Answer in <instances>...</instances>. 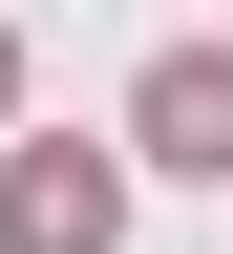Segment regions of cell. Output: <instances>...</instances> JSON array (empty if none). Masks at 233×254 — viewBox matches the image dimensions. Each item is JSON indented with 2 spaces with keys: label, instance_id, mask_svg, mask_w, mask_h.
<instances>
[{
  "label": "cell",
  "instance_id": "cell-1",
  "mask_svg": "<svg viewBox=\"0 0 233 254\" xmlns=\"http://www.w3.org/2000/svg\"><path fill=\"white\" fill-rule=\"evenodd\" d=\"M127 233V190L85 170V148H21V170H0V254H106Z\"/></svg>",
  "mask_w": 233,
  "mask_h": 254
},
{
  "label": "cell",
  "instance_id": "cell-2",
  "mask_svg": "<svg viewBox=\"0 0 233 254\" xmlns=\"http://www.w3.org/2000/svg\"><path fill=\"white\" fill-rule=\"evenodd\" d=\"M127 127H149V170H233V43H170Z\"/></svg>",
  "mask_w": 233,
  "mask_h": 254
},
{
  "label": "cell",
  "instance_id": "cell-3",
  "mask_svg": "<svg viewBox=\"0 0 233 254\" xmlns=\"http://www.w3.org/2000/svg\"><path fill=\"white\" fill-rule=\"evenodd\" d=\"M0 85H21V64H0Z\"/></svg>",
  "mask_w": 233,
  "mask_h": 254
}]
</instances>
